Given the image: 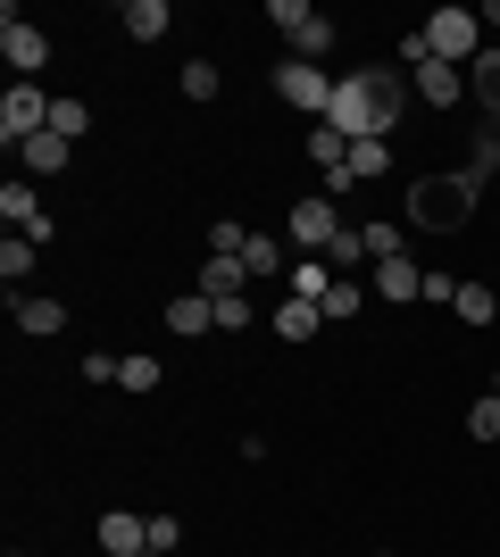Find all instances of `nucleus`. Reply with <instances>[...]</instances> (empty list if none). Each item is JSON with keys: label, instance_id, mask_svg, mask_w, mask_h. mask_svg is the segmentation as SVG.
I'll return each mask as SVG.
<instances>
[{"label": "nucleus", "instance_id": "obj_1", "mask_svg": "<svg viewBox=\"0 0 500 557\" xmlns=\"http://www.w3.org/2000/svg\"><path fill=\"white\" fill-rule=\"evenodd\" d=\"M401 75L392 67H367V75H342V84H333V109H326V125L342 141H376V134H392V125H401Z\"/></svg>", "mask_w": 500, "mask_h": 557}, {"label": "nucleus", "instance_id": "obj_2", "mask_svg": "<svg viewBox=\"0 0 500 557\" xmlns=\"http://www.w3.org/2000/svg\"><path fill=\"white\" fill-rule=\"evenodd\" d=\"M467 216H476L467 166H459V175H417V184H408V225L417 233H467Z\"/></svg>", "mask_w": 500, "mask_h": 557}, {"label": "nucleus", "instance_id": "obj_3", "mask_svg": "<svg viewBox=\"0 0 500 557\" xmlns=\"http://www.w3.org/2000/svg\"><path fill=\"white\" fill-rule=\"evenodd\" d=\"M417 42H426V59H442V67H476L484 59V17L476 9H434V17L417 25Z\"/></svg>", "mask_w": 500, "mask_h": 557}, {"label": "nucleus", "instance_id": "obj_4", "mask_svg": "<svg viewBox=\"0 0 500 557\" xmlns=\"http://www.w3.org/2000/svg\"><path fill=\"white\" fill-rule=\"evenodd\" d=\"M276 92H284V109H301L317 125V116L333 109V75L317 67V59H284V67H276Z\"/></svg>", "mask_w": 500, "mask_h": 557}, {"label": "nucleus", "instance_id": "obj_5", "mask_svg": "<svg viewBox=\"0 0 500 557\" xmlns=\"http://www.w3.org/2000/svg\"><path fill=\"white\" fill-rule=\"evenodd\" d=\"M267 17L284 25L292 59H326V50H333V17H326V9H309V0H276Z\"/></svg>", "mask_w": 500, "mask_h": 557}, {"label": "nucleus", "instance_id": "obj_6", "mask_svg": "<svg viewBox=\"0 0 500 557\" xmlns=\"http://www.w3.org/2000/svg\"><path fill=\"white\" fill-rule=\"evenodd\" d=\"M342 233V209H333L326 191H309V200H292V216H284V242L292 250H309V258H326V242Z\"/></svg>", "mask_w": 500, "mask_h": 557}, {"label": "nucleus", "instance_id": "obj_7", "mask_svg": "<svg viewBox=\"0 0 500 557\" xmlns=\"http://www.w3.org/2000/svg\"><path fill=\"white\" fill-rule=\"evenodd\" d=\"M34 134H50V92H34V84L0 92V141H9V150H25Z\"/></svg>", "mask_w": 500, "mask_h": 557}, {"label": "nucleus", "instance_id": "obj_8", "mask_svg": "<svg viewBox=\"0 0 500 557\" xmlns=\"http://www.w3.org/2000/svg\"><path fill=\"white\" fill-rule=\"evenodd\" d=\"M0 59H9V67H17V84H25V75L50 67V34H42V25H25L17 9H0Z\"/></svg>", "mask_w": 500, "mask_h": 557}, {"label": "nucleus", "instance_id": "obj_9", "mask_svg": "<svg viewBox=\"0 0 500 557\" xmlns=\"http://www.w3.org/2000/svg\"><path fill=\"white\" fill-rule=\"evenodd\" d=\"M0 216H9V225H17L25 242H42V233H50V216H42V191L25 184V175H9V184H0Z\"/></svg>", "mask_w": 500, "mask_h": 557}, {"label": "nucleus", "instance_id": "obj_10", "mask_svg": "<svg viewBox=\"0 0 500 557\" xmlns=\"http://www.w3.org/2000/svg\"><path fill=\"white\" fill-rule=\"evenodd\" d=\"M9 317H17V333H34V342L68 333V308H59V300H42V292H9Z\"/></svg>", "mask_w": 500, "mask_h": 557}, {"label": "nucleus", "instance_id": "obj_11", "mask_svg": "<svg viewBox=\"0 0 500 557\" xmlns=\"http://www.w3.org/2000/svg\"><path fill=\"white\" fill-rule=\"evenodd\" d=\"M408 67H417V100H434V109L467 100V67H442V59H408Z\"/></svg>", "mask_w": 500, "mask_h": 557}, {"label": "nucleus", "instance_id": "obj_12", "mask_svg": "<svg viewBox=\"0 0 500 557\" xmlns=\"http://www.w3.org/2000/svg\"><path fill=\"white\" fill-rule=\"evenodd\" d=\"M100 549H109V557H150V524H143V516H125V508H109V516H100Z\"/></svg>", "mask_w": 500, "mask_h": 557}, {"label": "nucleus", "instance_id": "obj_13", "mask_svg": "<svg viewBox=\"0 0 500 557\" xmlns=\"http://www.w3.org/2000/svg\"><path fill=\"white\" fill-rule=\"evenodd\" d=\"M367 275H376V292L383 300H417V283H426V267H417V258H376V267H367Z\"/></svg>", "mask_w": 500, "mask_h": 557}, {"label": "nucleus", "instance_id": "obj_14", "mask_svg": "<svg viewBox=\"0 0 500 557\" xmlns=\"http://www.w3.org/2000/svg\"><path fill=\"white\" fill-rule=\"evenodd\" d=\"M326 267H333L342 283H358V275H367V233H358V225H342V233L326 242Z\"/></svg>", "mask_w": 500, "mask_h": 557}, {"label": "nucleus", "instance_id": "obj_15", "mask_svg": "<svg viewBox=\"0 0 500 557\" xmlns=\"http://www.w3.org/2000/svg\"><path fill=\"white\" fill-rule=\"evenodd\" d=\"M217 325V300H209V292H184V300H167V333H184V342H192V333H209Z\"/></svg>", "mask_w": 500, "mask_h": 557}, {"label": "nucleus", "instance_id": "obj_16", "mask_svg": "<svg viewBox=\"0 0 500 557\" xmlns=\"http://www.w3.org/2000/svg\"><path fill=\"white\" fill-rule=\"evenodd\" d=\"M242 283H251L242 250H209V267H200V292H209V300H225V292H242Z\"/></svg>", "mask_w": 500, "mask_h": 557}, {"label": "nucleus", "instance_id": "obj_17", "mask_svg": "<svg viewBox=\"0 0 500 557\" xmlns=\"http://www.w3.org/2000/svg\"><path fill=\"white\" fill-rule=\"evenodd\" d=\"M492 175H500V116H484V125H476V150H467V184H492Z\"/></svg>", "mask_w": 500, "mask_h": 557}, {"label": "nucleus", "instance_id": "obj_18", "mask_svg": "<svg viewBox=\"0 0 500 557\" xmlns=\"http://www.w3.org/2000/svg\"><path fill=\"white\" fill-rule=\"evenodd\" d=\"M118 25L134 34V42H159V34H167L175 17H167V0H125V9H118Z\"/></svg>", "mask_w": 500, "mask_h": 557}, {"label": "nucleus", "instance_id": "obj_19", "mask_svg": "<svg viewBox=\"0 0 500 557\" xmlns=\"http://www.w3.org/2000/svg\"><path fill=\"white\" fill-rule=\"evenodd\" d=\"M17 159H25V175H59V166L75 159V141H59V134H34V141L17 150Z\"/></svg>", "mask_w": 500, "mask_h": 557}, {"label": "nucleus", "instance_id": "obj_20", "mask_svg": "<svg viewBox=\"0 0 500 557\" xmlns=\"http://www.w3.org/2000/svg\"><path fill=\"white\" fill-rule=\"evenodd\" d=\"M317 325H326V308H317V300H292V292H284V308H276V333H284V342H309Z\"/></svg>", "mask_w": 500, "mask_h": 557}, {"label": "nucleus", "instance_id": "obj_21", "mask_svg": "<svg viewBox=\"0 0 500 557\" xmlns=\"http://www.w3.org/2000/svg\"><path fill=\"white\" fill-rule=\"evenodd\" d=\"M317 308H326V325H351L358 308H367V283H342V275H333V283H326V300H317Z\"/></svg>", "mask_w": 500, "mask_h": 557}, {"label": "nucleus", "instance_id": "obj_22", "mask_svg": "<svg viewBox=\"0 0 500 557\" xmlns=\"http://www.w3.org/2000/svg\"><path fill=\"white\" fill-rule=\"evenodd\" d=\"M242 267H251V283L284 275V242H267V233H251V242H242Z\"/></svg>", "mask_w": 500, "mask_h": 557}, {"label": "nucleus", "instance_id": "obj_23", "mask_svg": "<svg viewBox=\"0 0 500 557\" xmlns=\"http://www.w3.org/2000/svg\"><path fill=\"white\" fill-rule=\"evenodd\" d=\"M467 92L484 100V116H500V50H484L476 67H467Z\"/></svg>", "mask_w": 500, "mask_h": 557}, {"label": "nucleus", "instance_id": "obj_24", "mask_svg": "<svg viewBox=\"0 0 500 557\" xmlns=\"http://www.w3.org/2000/svg\"><path fill=\"white\" fill-rule=\"evenodd\" d=\"M342 166H351V184H367V175H383V166H392V141H351V159H342Z\"/></svg>", "mask_w": 500, "mask_h": 557}, {"label": "nucleus", "instance_id": "obj_25", "mask_svg": "<svg viewBox=\"0 0 500 557\" xmlns=\"http://www.w3.org/2000/svg\"><path fill=\"white\" fill-rule=\"evenodd\" d=\"M50 134H59V141H84V134H93V109H84V100H50Z\"/></svg>", "mask_w": 500, "mask_h": 557}, {"label": "nucleus", "instance_id": "obj_26", "mask_svg": "<svg viewBox=\"0 0 500 557\" xmlns=\"http://www.w3.org/2000/svg\"><path fill=\"white\" fill-rule=\"evenodd\" d=\"M309 159H317V166H326V175H333V166H342V159H351V141L333 134L326 116H317V125H309Z\"/></svg>", "mask_w": 500, "mask_h": 557}, {"label": "nucleus", "instance_id": "obj_27", "mask_svg": "<svg viewBox=\"0 0 500 557\" xmlns=\"http://www.w3.org/2000/svg\"><path fill=\"white\" fill-rule=\"evenodd\" d=\"M0 275H9V292L34 275V242H25V233H9V242H0Z\"/></svg>", "mask_w": 500, "mask_h": 557}, {"label": "nucleus", "instance_id": "obj_28", "mask_svg": "<svg viewBox=\"0 0 500 557\" xmlns=\"http://www.w3.org/2000/svg\"><path fill=\"white\" fill-rule=\"evenodd\" d=\"M326 283H333L326 258H301V267H292V300H326Z\"/></svg>", "mask_w": 500, "mask_h": 557}, {"label": "nucleus", "instance_id": "obj_29", "mask_svg": "<svg viewBox=\"0 0 500 557\" xmlns=\"http://www.w3.org/2000/svg\"><path fill=\"white\" fill-rule=\"evenodd\" d=\"M459 317H467V325H492V317H500V300H492V292H484V283H459Z\"/></svg>", "mask_w": 500, "mask_h": 557}, {"label": "nucleus", "instance_id": "obj_30", "mask_svg": "<svg viewBox=\"0 0 500 557\" xmlns=\"http://www.w3.org/2000/svg\"><path fill=\"white\" fill-rule=\"evenodd\" d=\"M367 233V267H376V258H401L408 250V225H358Z\"/></svg>", "mask_w": 500, "mask_h": 557}, {"label": "nucleus", "instance_id": "obj_31", "mask_svg": "<svg viewBox=\"0 0 500 557\" xmlns=\"http://www.w3.org/2000/svg\"><path fill=\"white\" fill-rule=\"evenodd\" d=\"M467 433H476V442H500V392H484L476 408H467Z\"/></svg>", "mask_w": 500, "mask_h": 557}, {"label": "nucleus", "instance_id": "obj_32", "mask_svg": "<svg viewBox=\"0 0 500 557\" xmlns=\"http://www.w3.org/2000/svg\"><path fill=\"white\" fill-rule=\"evenodd\" d=\"M184 100H217V67L209 59H184Z\"/></svg>", "mask_w": 500, "mask_h": 557}, {"label": "nucleus", "instance_id": "obj_33", "mask_svg": "<svg viewBox=\"0 0 500 557\" xmlns=\"http://www.w3.org/2000/svg\"><path fill=\"white\" fill-rule=\"evenodd\" d=\"M118 383H125V392H159V358H125Z\"/></svg>", "mask_w": 500, "mask_h": 557}, {"label": "nucleus", "instance_id": "obj_34", "mask_svg": "<svg viewBox=\"0 0 500 557\" xmlns=\"http://www.w3.org/2000/svg\"><path fill=\"white\" fill-rule=\"evenodd\" d=\"M251 325V292H225V300H217V333H242Z\"/></svg>", "mask_w": 500, "mask_h": 557}, {"label": "nucleus", "instance_id": "obj_35", "mask_svg": "<svg viewBox=\"0 0 500 557\" xmlns=\"http://www.w3.org/2000/svg\"><path fill=\"white\" fill-rule=\"evenodd\" d=\"M242 242H251V225H234V216H217V225H209V250H242Z\"/></svg>", "mask_w": 500, "mask_h": 557}, {"label": "nucleus", "instance_id": "obj_36", "mask_svg": "<svg viewBox=\"0 0 500 557\" xmlns=\"http://www.w3.org/2000/svg\"><path fill=\"white\" fill-rule=\"evenodd\" d=\"M417 300H459V275H442V267H426V283H417Z\"/></svg>", "mask_w": 500, "mask_h": 557}, {"label": "nucleus", "instance_id": "obj_37", "mask_svg": "<svg viewBox=\"0 0 500 557\" xmlns=\"http://www.w3.org/2000/svg\"><path fill=\"white\" fill-rule=\"evenodd\" d=\"M175 541H184V524H175V516H150V549L167 557V549H175Z\"/></svg>", "mask_w": 500, "mask_h": 557}, {"label": "nucleus", "instance_id": "obj_38", "mask_svg": "<svg viewBox=\"0 0 500 557\" xmlns=\"http://www.w3.org/2000/svg\"><path fill=\"white\" fill-rule=\"evenodd\" d=\"M492 392H500V374H492Z\"/></svg>", "mask_w": 500, "mask_h": 557}]
</instances>
